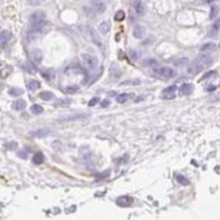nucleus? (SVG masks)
I'll list each match as a JSON object with an SVG mask.
<instances>
[{
	"instance_id": "nucleus-1",
	"label": "nucleus",
	"mask_w": 220,
	"mask_h": 220,
	"mask_svg": "<svg viewBox=\"0 0 220 220\" xmlns=\"http://www.w3.org/2000/svg\"><path fill=\"white\" fill-rule=\"evenodd\" d=\"M46 27H48L46 22H42L38 24H31V27L27 31V41H34L35 38H38L41 34H44L46 31Z\"/></svg>"
},
{
	"instance_id": "nucleus-2",
	"label": "nucleus",
	"mask_w": 220,
	"mask_h": 220,
	"mask_svg": "<svg viewBox=\"0 0 220 220\" xmlns=\"http://www.w3.org/2000/svg\"><path fill=\"white\" fill-rule=\"evenodd\" d=\"M81 63L84 64V67L90 69V71H94V69L98 68V59L92 55H88V53H81L80 55Z\"/></svg>"
},
{
	"instance_id": "nucleus-3",
	"label": "nucleus",
	"mask_w": 220,
	"mask_h": 220,
	"mask_svg": "<svg viewBox=\"0 0 220 220\" xmlns=\"http://www.w3.org/2000/svg\"><path fill=\"white\" fill-rule=\"evenodd\" d=\"M155 73L158 76L163 77V79H171V77L175 76V72L171 67H159V68H155Z\"/></svg>"
},
{
	"instance_id": "nucleus-4",
	"label": "nucleus",
	"mask_w": 220,
	"mask_h": 220,
	"mask_svg": "<svg viewBox=\"0 0 220 220\" xmlns=\"http://www.w3.org/2000/svg\"><path fill=\"white\" fill-rule=\"evenodd\" d=\"M212 57L211 56H208V55H200V56H197L196 57V60H194V63L198 65L200 68H205V67H208V65H211L212 64Z\"/></svg>"
},
{
	"instance_id": "nucleus-5",
	"label": "nucleus",
	"mask_w": 220,
	"mask_h": 220,
	"mask_svg": "<svg viewBox=\"0 0 220 220\" xmlns=\"http://www.w3.org/2000/svg\"><path fill=\"white\" fill-rule=\"evenodd\" d=\"M45 18H46V15H45L44 11H35V12H33V14L30 15L29 20H30L31 24H38V23L45 22Z\"/></svg>"
},
{
	"instance_id": "nucleus-6",
	"label": "nucleus",
	"mask_w": 220,
	"mask_h": 220,
	"mask_svg": "<svg viewBox=\"0 0 220 220\" xmlns=\"http://www.w3.org/2000/svg\"><path fill=\"white\" fill-rule=\"evenodd\" d=\"M175 91H177V86H175V84H171V86L166 87V88L162 91V97L165 98V99H173V98L175 97Z\"/></svg>"
},
{
	"instance_id": "nucleus-7",
	"label": "nucleus",
	"mask_w": 220,
	"mask_h": 220,
	"mask_svg": "<svg viewBox=\"0 0 220 220\" xmlns=\"http://www.w3.org/2000/svg\"><path fill=\"white\" fill-rule=\"evenodd\" d=\"M86 31H87L88 38L91 39L92 42H95L98 46H101V45H102V41H101V38H99V35H98L97 33H95V30H94V29H91L90 26H87V27H86Z\"/></svg>"
},
{
	"instance_id": "nucleus-8",
	"label": "nucleus",
	"mask_w": 220,
	"mask_h": 220,
	"mask_svg": "<svg viewBox=\"0 0 220 220\" xmlns=\"http://www.w3.org/2000/svg\"><path fill=\"white\" fill-rule=\"evenodd\" d=\"M130 6H133V10L136 11L137 15L145 14V4L143 2H130Z\"/></svg>"
},
{
	"instance_id": "nucleus-9",
	"label": "nucleus",
	"mask_w": 220,
	"mask_h": 220,
	"mask_svg": "<svg viewBox=\"0 0 220 220\" xmlns=\"http://www.w3.org/2000/svg\"><path fill=\"white\" fill-rule=\"evenodd\" d=\"M216 49H217V45L215 42H207L200 48V52H201L202 55H207V53H209V52H215Z\"/></svg>"
},
{
	"instance_id": "nucleus-10",
	"label": "nucleus",
	"mask_w": 220,
	"mask_h": 220,
	"mask_svg": "<svg viewBox=\"0 0 220 220\" xmlns=\"http://www.w3.org/2000/svg\"><path fill=\"white\" fill-rule=\"evenodd\" d=\"M193 84H190V83H183L181 86V88H179V92L182 94V95H190L191 92H193Z\"/></svg>"
},
{
	"instance_id": "nucleus-11",
	"label": "nucleus",
	"mask_w": 220,
	"mask_h": 220,
	"mask_svg": "<svg viewBox=\"0 0 220 220\" xmlns=\"http://www.w3.org/2000/svg\"><path fill=\"white\" fill-rule=\"evenodd\" d=\"M91 6H92V10L98 12V14H102L106 10V4L103 2H91Z\"/></svg>"
},
{
	"instance_id": "nucleus-12",
	"label": "nucleus",
	"mask_w": 220,
	"mask_h": 220,
	"mask_svg": "<svg viewBox=\"0 0 220 220\" xmlns=\"http://www.w3.org/2000/svg\"><path fill=\"white\" fill-rule=\"evenodd\" d=\"M98 30H99L101 34H109V31H110V22L109 20H103V22H101L99 24V27H98Z\"/></svg>"
},
{
	"instance_id": "nucleus-13",
	"label": "nucleus",
	"mask_w": 220,
	"mask_h": 220,
	"mask_svg": "<svg viewBox=\"0 0 220 220\" xmlns=\"http://www.w3.org/2000/svg\"><path fill=\"white\" fill-rule=\"evenodd\" d=\"M145 27L144 26H140V24H137L136 27H134V30H133V35L136 37V38H143V37L145 35Z\"/></svg>"
},
{
	"instance_id": "nucleus-14",
	"label": "nucleus",
	"mask_w": 220,
	"mask_h": 220,
	"mask_svg": "<svg viewBox=\"0 0 220 220\" xmlns=\"http://www.w3.org/2000/svg\"><path fill=\"white\" fill-rule=\"evenodd\" d=\"M201 69H202V68H200L198 65H197V64H196L194 61H193V63H191V64H189V65H187V68H186V72L189 73V75H196V73H197V72H200V71H201Z\"/></svg>"
},
{
	"instance_id": "nucleus-15",
	"label": "nucleus",
	"mask_w": 220,
	"mask_h": 220,
	"mask_svg": "<svg viewBox=\"0 0 220 220\" xmlns=\"http://www.w3.org/2000/svg\"><path fill=\"white\" fill-rule=\"evenodd\" d=\"M11 38H12V33L10 30H3L2 33H0V42L2 44L8 42Z\"/></svg>"
},
{
	"instance_id": "nucleus-16",
	"label": "nucleus",
	"mask_w": 220,
	"mask_h": 220,
	"mask_svg": "<svg viewBox=\"0 0 220 220\" xmlns=\"http://www.w3.org/2000/svg\"><path fill=\"white\" fill-rule=\"evenodd\" d=\"M49 133H50L49 129H37V130H33L31 132V136L33 137H46Z\"/></svg>"
},
{
	"instance_id": "nucleus-17",
	"label": "nucleus",
	"mask_w": 220,
	"mask_h": 220,
	"mask_svg": "<svg viewBox=\"0 0 220 220\" xmlns=\"http://www.w3.org/2000/svg\"><path fill=\"white\" fill-rule=\"evenodd\" d=\"M44 160H45V156L42 152H37L34 156H33V162H34L35 165H42Z\"/></svg>"
},
{
	"instance_id": "nucleus-18",
	"label": "nucleus",
	"mask_w": 220,
	"mask_h": 220,
	"mask_svg": "<svg viewBox=\"0 0 220 220\" xmlns=\"http://www.w3.org/2000/svg\"><path fill=\"white\" fill-rule=\"evenodd\" d=\"M31 59L34 63H39L41 59H42V53H41L38 49H34V50L31 52Z\"/></svg>"
},
{
	"instance_id": "nucleus-19",
	"label": "nucleus",
	"mask_w": 220,
	"mask_h": 220,
	"mask_svg": "<svg viewBox=\"0 0 220 220\" xmlns=\"http://www.w3.org/2000/svg\"><path fill=\"white\" fill-rule=\"evenodd\" d=\"M12 107H14L15 110H23L24 107H26V102H24L23 99H18V101L14 102Z\"/></svg>"
},
{
	"instance_id": "nucleus-20",
	"label": "nucleus",
	"mask_w": 220,
	"mask_h": 220,
	"mask_svg": "<svg viewBox=\"0 0 220 220\" xmlns=\"http://www.w3.org/2000/svg\"><path fill=\"white\" fill-rule=\"evenodd\" d=\"M39 98L41 99H44V101H50L55 98V94L50 92V91H42L39 94Z\"/></svg>"
},
{
	"instance_id": "nucleus-21",
	"label": "nucleus",
	"mask_w": 220,
	"mask_h": 220,
	"mask_svg": "<svg viewBox=\"0 0 220 220\" xmlns=\"http://www.w3.org/2000/svg\"><path fill=\"white\" fill-rule=\"evenodd\" d=\"M27 88L30 90V91H35V90H38L39 88V81H37V80H30L27 83Z\"/></svg>"
},
{
	"instance_id": "nucleus-22",
	"label": "nucleus",
	"mask_w": 220,
	"mask_h": 220,
	"mask_svg": "<svg viewBox=\"0 0 220 220\" xmlns=\"http://www.w3.org/2000/svg\"><path fill=\"white\" fill-rule=\"evenodd\" d=\"M129 98H130L129 94H120V95H117L116 101L118 102V103H125L126 101H129Z\"/></svg>"
},
{
	"instance_id": "nucleus-23",
	"label": "nucleus",
	"mask_w": 220,
	"mask_h": 220,
	"mask_svg": "<svg viewBox=\"0 0 220 220\" xmlns=\"http://www.w3.org/2000/svg\"><path fill=\"white\" fill-rule=\"evenodd\" d=\"M86 118H87L86 114H79V116H75V117H67L63 121H81V120H86Z\"/></svg>"
},
{
	"instance_id": "nucleus-24",
	"label": "nucleus",
	"mask_w": 220,
	"mask_h": 220,
	"mask_svg": "<svg viewBox=\"0 0 220 220\" xmlns=\"http://www.w3.org/2000/svg\"><path fill=\"white\" fill-rule=\"evenodd\" d=\"M30 112L33 114H41L44 112V109H42V106H41V105H33L30 107Z\"/></svg>"
},
{
	"instance_id": "nucleus-25",
	"label": "nucleus",
	"mask_w": 220,
	"mask_h": 220,
	"mask_svg": "<svg viewBox=\"0 0 220 220\" xmlns=\"http://www.w3.org/2000/svg\"><path fill=\"white\" fill-rule=\"evenodd\" d=\"M187 61L189 60H187L186 57H182V59H178L177 61H174V64L177 65V67H185V65L187 64Z\"/></svg>"
},
{
	"instance_id": "nucleus-26",
	"label": "nucleus",
	"mask_w": 220,
	"mask_h": 220,
	"mask_svg": "<svg viewBox=\"0 0 220 220\" xmlns=\"http://www.w3.org/2000/svg\"><path fill=\"white\" fill-rule=\"evenodd\" d=\"M130 201H132V200L129 197H120L117 200V202L120 204V205H128V204H130Z\"/></svg>"
},
{
	"instance_id": "nucleus-27",
	"label": "nucleus",
	"mask_w": 220,
	"mask_h": 220,
	"mask_svg": "<svg viewBox=\"0 0 220 220\" xmlns=\"http://www.w3.org/2000/svg\"><path fill=\"white\" fill-rule=\"evenodd\" d=\"M20 94H23V90L22 88H11L10 90V95L12 97H18Z\"/></svg>"
},
{
	"instance_id": "nucleus-28",
	"label": "nucleus",
	"mask_w": 220,
	"mask_h": 220,
	"mask_svg": "<svg viewBox=\"0 0 220 220\" xmlns=\"http://www.w3.org/2000/svg\"><path fill=\"white\" fill-rule=\"evenodd\" d=\"M177 179L179 183H182V185H189V179H187L186 177H183V175H177Z\"/></svg>"
},
{
	"instance_id": "nucleus-29",
	"label": "nucleus",
	"mask_w": 220,
	"mask_h": 220,
	"mask_svg": "<svg viewBox=\"0 0 220 220\" xmlns=\"http://www.w3.org/2000/svg\"><path fill=\"white\" fill-rule=\"evenodd\" d=\"M145 65H147V67H158L159 63L155 59H149V60L145 61Z\"/></svg>"
},
{
	"instance_id": "nucleus-30",
	"label": "nucleus",
	"mask_w": 220,
	"mask_h": 220,
	"mask_svg": "<svg viewBox=\"0 0 220 220\" xmlns=\"http://www.w3.org/2000/svg\"><path fill=\"white\" fill-rule=\"evenodd\" d=\"M69 103H71V99H60L56 102L57 106H68Z\"/></svg>"
},
{
	"instance_id": "nucleus-31",
	"label": "nucleus",
	"mask_w": 220,
	"mask_h": 220,
	"mask_svg": "<svg viewBox=\"0 0 220 220\" xmlns=\"http://www.w3.org/2000/svg\"><path fill=\"white\" fill-rule=\"evenodd\" d=\"M77 90H79V87H77V86H68V87L65 88V91H67L68 94H71V92L77 91Z\"/></svg>"
},
{
	"instance_id": "nucleus-32",
	"label": "nucleus",
	"mask_w": 220,
	"mask_h": 220,
	"mask_svg": "<svg viewBox=\"0 0 220 220\" xmlns=\"http://www.w3.org/2000/svg\"><path fill=\"white\" fill-rule=\"evenodd\" d=\"M215 75H216V72H215V71H209V72L204 73L202 77H201V80H205V79H208V77H212V76H215Z\"/></svg>"
},
{
	"instance_id": "nucleus-33",
	"label": "nucleus",
	"mask_w": 220,
	"mask_h": 220,
	"mask_svg": "<svg viewBox=\"0 0 220 220\" xmlns=\"http://www.w3.org/2000/svg\"><path fill=\"white\" fill-rule=\"evenodd\" d=\"M125 18V12L124 11H117L116 12V19L117 20H122Z\"/></svg>"
},
{
	"instance_id": "nucleus-34",
	"label": "nucleus",
	"mask_w": 220,
	"mask_h": 220,
	"mask_svg": "<svg viewBox=\"0 0 220 220\" xmlns=\"http://www.w3.org/2000/svg\"><path fill=\"white\" fill-rule=\"evenodd\" d=\"M129 56L132 57L133 60H137L139 57H140V53H139V52H134V50H129Z\"/></svg>"
},
{
	"instance_id": "nucleus-35",
	"label": "nucleus",
	"mask_w": 220,
	"mask_h": 220,
	"mask_svg": "<svg viewBox=\"0 0 220 220\" xmlns=\"http://www.w3.org/2000/svg\"><path fill=\"white\" fill-rule=\"evenodd\" d=\"M10 71H11V68H7V69H2L0 71V77H6L10 75Z\"/></svg>"
},
{
	"instance_id": "nucleus-36",
	"label": "nucleus",
	"mask_w": 220,
	"mask_h": 220,
	"mask_svg": "<svg viewBox=\"0 0 220 220\" xmlns=\"http://www.w3.org/2000/svg\"><path fill=\"white\" fill-rule=\"evenodd\" d=\"M98 102H99V98L95 97V98H92V99L88 102V106H95V105L98 103Z\"/></svg>"
},
{
	"instance_id": "nucleus-37",
	"label": "nucleus",
	"mask_w": 220,
	"mask_h": 220,
	"mask_svg": "<svg viewBox=\"0 0 220 220\" xmlns=\"http://www.w3.org/2000/svg\"><path fill=\"white\" fill-rule=\"evenodd\" d=\"M6 147H7V148H10V149H12V148H15V147H18V144H16V143H7Z\"/></svg>"
},
{
	"instance_id": "nucleus-38",
	"label": "nucleus",
	"mask_w": 220,
	"mask_h": 220,
	"mask_svg": "<svg viewBox=\"0 0 220 220\" xmlns=\"http://www.w3.org/2000/svg\"><path fill=\"white\" fill-rule=\"evenodd\" d=\"M213 27H215V33H217L219 31V20L217 19L215 20V26ZM213 27H212V29H213Z\"/></svg>"
},
{
	"instance_id": "nucleus-39",
	"label": "nucleus",
	"mask_w": 220,
	"mask_h": 220,
	"mask_svg": "<svg viewBox=\"0 0 220 220\" xmlns=\"http://www.w3.org/2000/svg\"><path fill=\"white\" fill-rule=\"evenodd\" d=\"M107 106H109V99L102 101V107H107Z\"/></svg>"
},
{
	"instance_id": "nucleus-40",
	"label": "nucleus",
	"mask_w": 220,
	"mask_h": 220,
	"mask_svg": "<svg viewBox=\"0 0 220 220\" xmlns=\"http://www.w3.org/2000/svg\"><path fill=\"white\" fill-rule=\"evenodd\" d=\"M18 155H19L20 158H23V159L27 156V155H26V152H24V151H19V152H18Z\"/></svg>"
}]
</instances>
